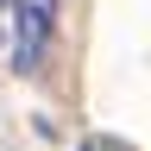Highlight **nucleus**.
Instances as JSON below:
<instances>
[{"mask_svg": "<svg viewBox=\"0 0 151 151\" xmlns=\"http://www.w3.org/2000/svg\"><path fill=\"white\" fill-rule=\"evenodd\" d=\"M57 32V0H13V69L38 76Z\"/></svg>", "mask_w": 151, "mask_h": 151, "instance_id": "obj_1", "label": "nucleus"}, {"mask_svg": "<svg viewBox=\"0 0 151 151\" xmlns=\"http://www.w3.org/2000/svg\"><path fill=\"white\" fill-rule=\"evenodd\" d=\"M82 151H139V145L113 139V132H82Z\"/></svg>", "mask_w": 151, "mask_h": 151, "instance_id": "obj_2", "label": "nucleus"}]
</instances>
